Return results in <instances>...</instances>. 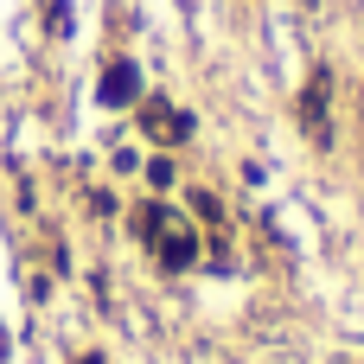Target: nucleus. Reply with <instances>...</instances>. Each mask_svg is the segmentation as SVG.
Listing matches in <instances>:
<instances>
[{"label":"nucleus","instance_id":"nucleus-4","mask_svg":"<svg viewBox=\"0 0 364 364\" xmlns=\"http://www.w3.org/2000/svg\"><path fill=\"white\" fill-rule=\"evenodd\" d=\"M147 179H154V186L166 192V186H173V160H154V166H147Z\"/></svg>","mask_w":364,"mask_h":364},{"label":"nucleus","instance_id":"nucleus-3","mask_svg":"<svg viewBox=\"0 0 364 364\" xmlns=\"http://www.w3.org/2000/svg\"><path fill=\"white\" fill-rule=\"evenodd\" d=\"M134 230H141V237L154 243V237L166 230V211H160V205H141V211H134Z\"/></svg>","mask_w":364,"mask_h":364},{"label":"nucleus","instance_id":"nucleus-1","mask_svg":"<svg viewBox=\"0 0 364 364\" xmlns=\"http://www.w3.org/2000/svg\"><path fill=\"white\" fill-rule=\"evenodd\" d=\"M134 96H141L134 64H109V70H102V102H109V109H122V102H134Z\"/></svg>","mask_w":364,"mask_h":364},{"label":"nucleus","instance_id":"nucleus-5","mask_svg":"<svg viewBox=\"0 0 364 364\" xmlns=\"http://www.w3.org/2000/svg\"><path fill=\"white\" fill-rule=\"evenodd\" d=\"M77 364H102V358H77Z\"/></svg>","mask_w":364,"mask_h":364},{"label":"nucleus","instance_id":"nucleus-2","mask_svg":"<svg viewBox=\"0 0 364 364\" xmlns=\"http://www.w3.org/2000/svg\"><path fill=\"white\" fill-rule=\"evenodd\" d=\"M154 256H160V269H192L198 243H192L186 230H160V237H154Z\"/></svg>","mask_w":364,"mask_h":364}]
</instances>
